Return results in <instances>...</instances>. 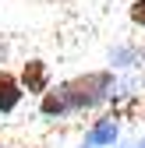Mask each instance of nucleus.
Returning a JSON list of instances; mask_svg holds the SVG:
<instances>
[{
    "mask_svg": "<svg viewBox=\"0 0 145 148\" xmlns=\"http://www.w3.org/2000/svg\"><path fill=\"white\" fill-rule=\"evenodd\" d=\"M117 78L113 71H85L78 78H67L57 88H50L46 95H39V116L46 120H64L71 113H88L99 109L103 102L113 99Z\"/></svg>",
    "mask_w": 145,
    "mask_h": 148,
    "instance_id": "f257e3e1",
    "label": "nucleus"
},
{
    "mask_svg": "<svg viewBox=\"0 0 145 148\" xmlns=\"http://www.w3.org/2000/svg\"><path fill=\"white\" fill-rule=\"evenodd\" d=\"M18 81H21V88L28 95H46L50 92V67H46V60H25Z\"/></svg>",
    "mask_w": 145,
    "mask_h": 148,
    "instance_id": "f03ea898",
    "label": "nucleus"
},
{
    "mask_svg": "<svg viewBox=\"0 0 145 148\" xmlns=\"http://www.w3.org/2000/svg\"><path fill=\"white\" fill-rule=\"evenodd\" d=\"M117 134H120L117 113H113V116H99V120L92 123V131L85 134V145H88V148H113Z\"/></svg>",
    "mask_w": 145,
    "mask_h": 148,
    "instance_id": "7ed1b4c3",
    "label": "nucleus"
},
{
    "mask_svg": "<svg viewBox=\"0 0 145 148\" xmlns=\"http://www.w3.org/2000/svg\"><path fill=\"white\" fill-rule=\"evenodd\" d=\"M21 99H25L21 81H18L11 71H0V113H14V109L21 106Z\"/></svg>",
    "mask_w": 145,
    "mask_h": 148,
    "instance_id": "20e7f679",
    "label": "nucleus"
},
{
    "mask_svg": "<svg viewBox=\"0 0 145 148\" xmlns=\"http://www.w3.org/2000/svg\"><path fill=\"white\" fill-rule=\"evenodd\" d=\"M128 14H131V21H135V25H142V28H145V0H135Z\"/></svg>",
    "mask_w": 145,
    "mask_h": 148,
    "instance_id": "39448f33",
    "label": "nucleus"
},
{
    "mask_svg": "<svg viewBox=\"0 0 145 148\" xmlns=\"http://www.w3.org/2000/svg\"><path fill=\"white\" fill-rule=\"evenodd\" d=\"M7 57H11V42L0 35V71H4V64H7Z\"/></svg>",
    "mask_w": 145,
    "mask_h": 148,
    "instance_id": "423d86ee",
    "label": "nucleus"
},
{
    "mask_svg": "<svg viewBox=\"0 0 145 148\" xmlns=\"http://www.w3.org/2000/svg\"><path fill=\"white\" fill-rule=\"evenodd\" d=\"M124 148H145V138H142V141H135V145H124Z\"/></svg>",
    "mask_w": 145,
    "mask_h": 148,
    "instance_id": "0eeeda50",
    "label": "nucleus"
},
{
    "mask_svg": "<svg viewBox=\"0 0 145 148\" xmlns=\"http://www.w3.org/2000/svg\"><path fill=\"white\" fill-rule=\"evenodd\" d=\"M0 148H7V145H0Z\"/></svg>",
    "mask_w": 145,
    "mask_h": 148,
    "instance_id": "6e6552de",
    "label": "nucleus"
},
{
    "mask_svg": "<svg viewBox=\"0 0 145 148\" xmlns=\"http://www.w3.org/2000/svg\"><path fill=\"white\" fill-rule=\"evenodd\" d=\"M81 148H88V145H81Z\"/></svg>",
    "mask_w": 145,
    "mask_h": 148,
    "instance_id": "1a4fd4ad",
    "label": "nucleus"
}]
</instances>
